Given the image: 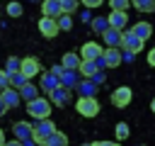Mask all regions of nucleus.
I'll use <instances>...</instances> for the list:
<instances>
[{"label": "nucleus", "mask_w": 155, "mask_h": 146, "mask_svg": "<svg viewBox=\"0 0 155 146\" xmlns=\"http://www.w3.org/2000/svg\"><path fill=\"white\" fill-rule=\"evenodd\" d=\"M7 15H10V17H19V15H22V2H17V0L7 2Z\"/></svg>", "instance_id": "2f4dec72"}, {"label": "nucleus", "mask_w": 155, "mask_h": 146, "mask_svg": "<svg viewBox=\"0 0 155 146\" xmlns=\"http://www.w3.org/2000/svg\"><path fill=\"white\" fill-rule=\"evenodd\" d=\"M119 49H124V51H128V54H138V51H143V41L140 39H136L128 29H124L121 32V44H119Z\"/></svg>", "instance_id": "39448f33"}, {"label": "nucleus", "mask_w": 155, "mask_h": 146, "mask_svg": "<svg viewBox=\"0 0 155 146\" xmlns=\"http://www.w3.org/2000/svg\"><path fill=\"white\" fill-rule=\"evenodd\" d=\"M39 32H41V36H46V39H53V36L58 34V24H56V19L41 17V19H39Z\"/></svg>", "instance_id": "2eb2a0df"}, {"label": "nucleus", "mask_w": 155, "mask_h": 146, "mask_svg": "<svg viewBox=\"0 0 155 146\" xmlns=\"http://www.w3.org/2000/svg\"><path fill=\"white\" fill-rule=\"evenodd\" d=\"M63 71H78V66H80V56L75 54V51H68V54H63V58H61V63H58Z\"/></svg>", "instance_id": "f3484780"}, {"label": "nucleus", "mask_w": 155, "mask_h": 146, "mask_svg": "<svg viewBox=\"0 0 155 146\" xmlns=\"http://www.w3.org/2000/svg\"><path fill=\"white\" fill-rule=\"evenodd\" d=\"M17 71H19V58H17V56H10V58L5 61V68H2V73L10 78V75H12V73H17Z\"/></svg>", "instance_id": "b1692460"}, {"label": "nucleus", "mask_w": 155, "mask_h": 146, "mask_svg": "<svg viewBox=\"0 0 155 146\" xmlns=\"http://www.w3.org/2000/svg\"><path fill=\"white\" fill-rule=\"evenodd\" d=\"M90 24H92V29H94L97 34H102V32H107V29H109L107 17H94V19H90Z\"/></svg>", "instance_id": "c85d7f7f"}, {"label": "nucleus", "mask_w": 155, "mask_h": 146, "mask_svg": "<svg viewBox=\"0 0 155 146\" xmlns=\"http://www.w3.org/2000/svg\"><path fill=\"white\" fill-rule=\"evenodd\" d=\"M5 112H7V107H5V105H2V100H0V117H2Z\"/></svg>", "instance_id": "a19ab883"}, {"label": "nucleus", "mask_w": 155, "mask_h": 146, "mask_svg": "<svg viewBox=\"0 0 155 146\" xmlns=\"http://www.w3.org/2000/svg\"><path fill=\"white\" fill-rule=\"evenodd\" d=\"M140 146H143V144H140Z\"/></svg>", "instance_id": "37998d69"}, {"label": "nucleus", "mask_w": 155, "mask_h": 146, "mask_svg": "<svg viewBox=\"0 0 155 146\" xmlns=\"http://www.w3.org/2000/svg\"><path fill=\"white\" fill-rule=\"evenodd\" d=\"M128 32H131V34H133L136 39H140V41L145 44V39H150V34H153V24L143 19V22H136V24H133V27H131Z\"/></svg>", "instance_id": "f8f14e48"}, {"label": "nucleus", "mask_w": 155, "mask_h": 146, "mask_svg": "<svg viewBox=\"0 0 155 146\" xmlns=\"http://www.w3.org/2000/svg\"><path fill=\"white\" fill-rule=\"evenodd\" d=\"M131 7H136V10H140V12H153V10H155V2H153V0H133Z\"/></svg>", "instance_id": "cd10ccee"}, {"label": "nucleus", "mask_w": 155, "mask_h": 146, "mask_svg": "<svg viewBox=\"0 0 155 146\" xmlns=\"http://www.w3.org/2000/svg\"><path fill=\"white\" fill-rule=\"evenodd\" d=\"M0 100H2V105L7 107V109H12V107H17L22 100H19V92L17 90H12V88H7L5 92H0Z\"/></svg>", "instance_id": "aec40b11"}, {"label": "nucleus", "mask_w": 155, "mask_h": 146, "mask_svg": "<svg viewBox=\"0 0 155 146\" xmlns=\"http://www.w3.org/2000/svg\"><path fill=\"white\" fill-rule=\"evenodd\" d=\"M41 146H68V136H65L63 131H58V129H56V131H53V134H51Z\"/></svg>", "instance_id": "4be33fe9"}, {"label": "nucleus", "mask_w": 155, "mask_h": 146, "mask_svg": "<svg viewBox=\"0 0 155 146\" xmlns=\"http://www.w3.org/2000/svg\"><path fill=\"white\" fill-rule=\"evenodd\" d=\"M114 134H116V144H119V141H124V139H128V134H131V129H128V124H126V122H119V124L114 127Z\"/></svg>", "instance_id": "bb28decb"}, {"label": "nucleus", "mask_w": 155, "mask_h": 146, "mask_svg": "<svg viewBox=\"0 0 155 146\" xmlns=\"http://www.w3.org/2000/svg\"><path fill=\"white\" fill-rule=\"evenodd\" d=\"M7 80H10V88H12V90H19L24 83H29V80H24V75H22V73H12Z\"/></svg>", "instance_id": "c756f323"}, {"label": "nucleus", "mask_w": 155, "mask_h": 146, "mask_svg": "<svg viewBox=\"0 0 155 146\" xmlns=\"http://www.w3.org/2000/svg\"><path fill=\"white\" fill-rule=\"evenodd\" d=\"M53 131H56V124H53L51 119H39L36 124H31V141H34L36 146H41Z\"/></svg>", "instance_id": "f257e3e1"}, {"label": "nucleus", "mask_w": 155, "mask_h": 146, "mask_svg": "<svg viewBox=\"0 0 155 146\" xmlns=\"http://www.w3.org/2000/svg\"><path fill=\"white\" fill-rule=\"evenodd\" d=\"M102 39H104V46H107V49H119V44H121V32L107 29V32H102Z\"/></svg>", "instance_id": "a211bd4d"}, {"label": "nucleus", "mask_w": 155, "mask_h": 146, "mask_svg": "<svg viewBox=\"0 0 155 146\" xmlns=\"http://www.w3.org/2000/svg\"><path fill=\"white\" fill-rule=\"evenodd\" d=\"M70 97H73V92L58 85L56 90H51V92H48V97H46V100H48L51 105H58V107H63V105H68V102H70Z\"/></svg>", "instance_id": "9d476101"}, {"label": "nucleus", "mask_w": 155, "mask_h": 146, "mask_svg": "<svg viewBox=\"0 0 155 146\" xmlns=\"http://www.w3.org/2000/svg\"><path fill=\"white\" fill-rule=\"evenodd\" d=\"M107 24H109V29L124 32L126 24H128V15H126V12H109V15H107Z\"/></svg>", "instance_id": "9b49d317"}, {"label": "nucleus", "mask_w": 155, "mask_h": 146, "mask_svg": "<svg viewBox=\"0 0 155 146\" xmlns=\"http://www.w3.org/2000/svg\"><path fill=\"white\" fill-rule=\"evenodd\" d=\"M5 146H22V144H19V141H15V139H12V141H5Z\"/></svg>", "instance_id": "58836bf2"}, {"label": "nucleus", "mask_w": 155, "mask_h": 146, "mask_svg": "<svg viewBox=\"0 0 155 146\" xmlns=\"http://www.w3.org/2000/svg\"><path fill=\"white\" fill-rule=\"evenodd\" d=\"M56 24H58V32H68V29H73V17L70 15H58Z\"/></svg>", "instance_id": "a878e982"}, {"label": "nucleus", "mask_w": 155, "mask_h": 146, "mask_svg": "<svg viewBox=\"0 0 155 146\" xmlns=\"http://www.w3.org/2000/svg\"><path fill=\"white\" fill-rule=\"evenodd\" d=\"M10 88V80H7V75L2 73V68H0V92H5Z\"/></svg>", "instance_id": "72a5a7b5"}, {"label": "nucleus", "mask_w": 155, "mask_h": 146, "mask_svg": "<svg viewBox=\"0 0 155 146\" xmlns=\"http://www.w3.org/2000/svg\"><path fill=\"white\" fill-rule=\"evenodd\" d=\"M5 141H7V139H5V131L0 129V146H5Z\"/></svg>", "instance_id": "ea45409f"}, {"label": "nucleus", "mask_w": 155, "mask_h": 146, "mask_svg": "<svg viewBox=\"0 0 155 146\" xmlns=\"http://www.w3.org/2000/svg\"><path fill=\"white\" fill-rule=\"evenodd\" d=\"M51 109H53V107H51V102H48L46 97H41V95H39L36 100L27 102V112H29L36 122H39V119H48V117H51Z\"/></svg>", "instance_id": "f03ea898"}, {"label": "nucleus", "mask_w": 155, "mask_h": 146, "mask_svg": "<svg viewBox=\"0 0 155 146\" xmlns=\"http://www.w3.org/2000/svg\"><path fill=\"white\" fill-rule=\"evenodd\" d=\"M17 73H22L24 80H31L34 75L41 73V63H39V58H36V56H24V58H19V71H17Z\"/></svg>", "instance_id": "20e7f679"}, {"label": "nucleus", "mask_w": 155, "mask_h": 146, "mask_svg": "<svg viewBox=\"0 0 155 146\" xmlns=\"http://www.w3.org/2000/svg\"><path fill=\"white\" fill-rule=\"evenodd\" d=\"M82 146H92V144H82Z\"/></svg>", "instance_id": "79ce46f5"}, {"label": "nucleus", "mask_w": 155, "mask_h": 146, "mask_svg": "<svg viewBox=\"0 0 155 146\" xmlns=\"http://www.w3.org/2000/svg\"><path fill=\"white\" fill-rule=\"evenodd\" d=\"M97 71H99V68H97L94 61H80V66H78V73H80V75H87V80H90Z\"/></svg>", "instance_id": "5701e85b"}, {"label": "nucleus", "mask_w": 155, "mask_h": 146, "mask_svg": "<svg viewBox=\"0 0 155 146\" xmlns=\"http://www.w3.org/2000/svg\"><path fill=\"white\" fill-rule=\"evenodd\" d=\"M39 75H41V83L36 85V88H39V92H46V95H48L51 90H56V88L61 85L58 75H53L51 71H44V73H39Z\"/></svg>", "instance_id": "6e6552de"}, {"label": "nucleus", "mask_w": 155, "mask_h": 146, "mask_svg": "<svg viewBox=\"0 0 155 146\" xmlns=\"http://www.w3.org/2000/svg\"><path fill=\"white\" fill-rule=\"evenodd\" d=\"M82 5H85V7H99V5H102V0H85Z\"/></svg>", "instance_id": "f704fd0d"}, {"label": "nucleus", "mask_w": 155, "mask_h": 146, "mask_svg": "<svg viewBox=\"0 0 155 146\" xmlns=\"http://www.w3.org/2000/svg\"><path fill=\"white\" fill-rule=\"evenodd\" d=\"M58 15H61V2H58V0H44V2H41V17L56 19Z\"/></svg>", "instance_id": "dca6fc26"}, {"label": "nucleus", "mask_w": 155, "mask_h": 146, "mask_svg": "<svg viewBox=\"0 0 155 146\" xmlns=\"http://www.w3.org/2000/svg\"><path fill=\"white\" fill-rule=\"evenodd\" d=\"M148 63H150V66L155 63V51H148Z\"/></svg>", "instance_id": "4c0bfd02"}, {"label": "nucleus", "mask_w": 155, "mask_h": 146, "mask_svg": "<svg viewBox=\"0 0 155 146\" xmlns=\"http://www.w3.org/2000/svg\"><path fill=\"white\" fill-rule=\"evenodd\" d=\"M109 7H111V12H126V10L131 7V2H128V0H111Z\"/></svg>", "instance_id": "7c9ffc66"}, {"label": "nucleus", "mask_w": 155, "mask_h": 146, "mask_svg": "<svg viewBox=\"0 0 155 146\" xmlns=\"http://www.w3.org/2000/svg\"><path fill=\"white\" fill-rule=\"evenodd\" d=\"M131 100H133V92H131V88H126V85H119V88L111 92V105H114V107H119V109L128 107V105H131Z\"/></svg>", "instance_id": "423d86ee"}, {"label": "nucleus", "mask_w": 155, "mask_h": 146, "mask_svg": "<svg viewBox=\"0 0 155 146\" xmlns=\"http://www.w3.org/2000/svg\"><path fill=\"white\" fill-rule=\"evenodd\" d=\"M104 78H107V75H104V71H97V73H94V75L90 78V83H92L94 88H99V85L104 83Z\"/></svg>", "instance_id": "473e14b6"}, {"label": "nucleus", "mask_w": 155, "mask_h": 146, "mask_svg": "<svg viewBox=\"0 0 155 146\" xmlns=\"http://www.w3.org/2000/svg\"><path fill=\"white\" fill-rule=\"evenodd\" d=\"M92 146H121V144H116V141H94Z\"/></svg>", "instance_id": "c9c22d12"}, {"label": "nucleus", "mask_w": 155, "mask_h": 146, "mask_svg": "<svg viewBox=\"0 0 155 146\" xmlns=\"http://www.w3.org/2000/svg\"><path fill=\"white\" fill-rule=\"evenodd\" d=\"M58 2H61V15H73L80 7L78 0H58Z\"/></svg>", "instance_id": "393cba45"}, {"label": "nucleus", "mask_w": 155, "mask_h": 146, "mask_svg": "<svg viewBox=\"0 0 155 146\" xmlns=\"http://www.w3.org/2000/svg\"><path fill=\"white\" fill-rule=\"evenodd\" d=\"M102 63L104 68H119L121 63V49H102Z\"/></svg>", "instance_id": "1a4fd4ad"}, {"label": "nucleus", "mask_w": 155, "mask_h": 146, "mask_svg": "<svg viewBox=\"0 0 155 146\" xmlns=\"http://www.w3.org/2000/svg\"><path fill=\"white\" fill-rule=\"evenodd\" d=\"M75 109H78V114H80V117L92 119V117H97V114H99V102H97V97H78Z\"/></svg>", "instance_id": "7ed1b4c3"}, {"label": "nucleus", "mask_w": 155, "mask_h": 146, "mask_svg": "<svg viewBox=\"0 0 155 146\" xmlns=\"http://www.w3.org/2000/svg\"><path fill=\"white\" fill-rule=\"evenodd\" d=\"M121 61H133V54H128V51H121Z\"/></svg>", "instance_id": "e433bc0d"}, {"label": "nucleus", "mask_w": 155, "mask_h": 146, "mask_svg": "<svg viewBox=\"0 0 155 146\" xmlns=\"http://www.w3.org/2000/svg\"><path fill=\"white\" fill-rule=\"evenodd\" d=\"M12 131H15V141H19V144H24V141L31 139V124L29 122H15Z\"/></svg>", "instance_id": "ddd939ff"}, {"label": "nucleus", "mask_w": 155, "mask_h": 146, "mask_svg": "<svg viewBox=\"0 0 155 146\" xmlns=\"http://www.w3.org/2000/svg\"><path fill=\"white\" fill-rule=\"evenodd\" d=\"M17 92H19V100H24V102H31V100L39 97V88H36L34 83H24Z\"/></svg>", "instance_id": "6ab92c4d"}, {"label": "nucleus", "mask_w": 155, "mask_h": 146, "mask_svg": "<svg viewBox=\"0 0 155 146\" xmlns=\"http://www.w3.org/2000/svg\"><path fill=\"white\" fill-rule=\"evenodd\" d=\"M58 80H61V88H65V90L73 92V90L78 88V83H80V73H78V71H63Z\"/></svg>", "instance_id": "4468645a"}, {"label": "nucleus", "mask_w": 155, "mask_h": 146, "mask_svg": "<svg viewBox=\"0 0 155 146\" xmlns=\"http://www.w3.org/2000/svg\"><path fill=\"white\" fill-rule=\"evenodd\" d=\"M75 90L80 92V97H94L99 88H94V85H92V83L85 78V80H80V83H78V88H75Z\"/></svg>", "instance_id": "412c9836"}, {"label": "nucleus", "mask_w": 155, "mask_h": 146, "mask_svg": "<svg viewBox=\"0 0 155 146\" xmlns=\"http://www.w3.org/2000/svg\"><path fill=\"white\" fill-rule=\"evenodd\" d=\"M80 61H97L99 56H102V49H99V44L97 41H85L82 46H80Z\"/></svg>", "instance_id": "0eeeda50"}]
</instances>
